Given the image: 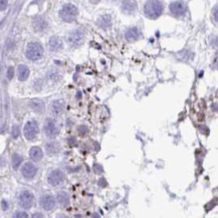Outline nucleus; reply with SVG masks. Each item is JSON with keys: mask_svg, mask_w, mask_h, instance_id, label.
I'll use <instances>...</instances> for the list:
<instances>
[{"mask_svg": "<svg viewBox=\"0 0 218 218\" xmlns=\"http://www.w3.org/2000/svg\"><path fill=\"white\" fill-rule=\"evenodd\" d=\"M44 132L48 137H55L59 132V128L56 122L52 119H48L44 125Z\"/></svg>", "mask_w": 218, "mask_h": 218, "instance_id": "9", "label": "nucleus"}, {"mask_svg": "<svg viewBox=\"0 0 218 218\" xmlns=\"http://www.w3.org/2000/svg\"><path fill=\"white\" fill-rule=\"evenodd\" d=\"M44 55V48L40 44L33 42L28 44L25 51V56L31 61H37Z\"/></svg>", "mask_w": 218, "mask_h": 218, "instance_id": "3", "label": "nucleus"}, {"mask_svg": "<svg viewBox=\"0 0 218 218\" xmlns=\"http://www.w3.org/2000/svg\"><path fill=\"white\" fill-rule=\"evenodd\" d=\"M13 76H14V69L12 66H10L9 68L7 69V77L9 80H12L13 78Z\"/></svg>", "mask_w": 218, "mask_h": 218, "instance_id": "23", "label": "nucleus"}, {"mask_svg": "<svg viewBox=\"0 0 218 218\" xmlns=\"http://www.w3.org/2000/svg\"><path fill=\"white\" fill-rule=\"evenodd\" d=\"M43 155H44V154H43L41 148L38 147V146L32 147L29 150V157L33 161H35V162L42 159Z\"/></svg>", "mask_w": 218, "mask_h": 218, "instance_id": "18", "label": "nucleus"}, {"mask_svg": "<svg viewBox=\"0 0 218 218\" xmlns=\"http://www.w3.org/2000/svg\"><path fill=\"white\" fill-rule=\"evenodd\" d=\"M141 35V32L137 28L134 27V28H131L128 30H127L126 34H125V38L128 42H133L136 41L140 38Z\"/></svg>", "mask_w": 218, "mask_h": 218, "instance_id": "17", "label": "nucleus"}, {"mask_svg": "<svg viewBox=\"0 0 218 218\" xmlns=\"http://www.w3.org/2000/svg\"><path fill=\"white\" fill-rule=\"evenodd\" d=\"M49 47L52 51H60L63 48V42L59 37L52 36L49 39Z\"/></svg>", "mask_w": 218, "mask_h": 218, "instance_id": "14", "label": "nucleus"}, {"mask_svg": "<svg viewBox=\"0 0 218 218\" xmlns=\"http://www.w3.org/2000/svg\"><path fill=\"white\" fill-rule=\"evenodd\" d=\"M212 17H213L214 21H215L216 23H218V4L214 7L213 12H212Z\"/></svg>", "mask_w": 218, "mask_h": 218, "instance_id": "25", "label": "nucleus"}, {"mask_svg": "<svg viewBox=\"0 0 218 218\" xmlns=\"http://www.w3.org/2000/svg\"><path fill=\"white\" fill-rule=\"evenodd\" d=\"M29 107L31 108L34 112L42 114L44 111V101L38 98H34L29 101Z\"/></svg>", "mask_w": 218, "mask_h": 218, "instance_id": "13", "label": "nucleus"}, {"mask_svg": "<svg viewBox=\"0 0 218 218\" xmlns=\"http://www.w3.org/2000/svg\"><path fill=\"white\" fill-rule=\"evenodd\" d=\"M58 218H68V217H66V216H61V217H58Z\"/></svg>", "mask_w": 218, "mask_h": 218, "instance_id": "31", "label": "nucleus"}, {"mask_svg": "<svg viewBox=\"0 0 218 218\" xmlns=\"http://www.w3.org/2000/svg\"><path fill=\"white\" fill-rule=\"evenodd\" d=\"M78 132H79L81 134H85L87 128H86L84 126H82V127H79V128L78 129Z\"/></svg>", "mask_w": 218, "mask_h": 218, "instance_id": "29", "label": "nucleus"}, {"mask_svg": "<svg viewBox=\"0 0 218 218\" xmlns=\"http://www.w3.org/2000/svg\"><path fill=\"white\" fill-rule=\"evenodd\" d=\"M98 24L101 27L106 29L111 26V17L109 15H104L101 16L98 19Z\"/></svg>", "mask_w": 218, "mask_h": 218, "instance_id": "20", "label": "nucleus"}, {"mask_svg": "<svg viewBox=\"0 0 218 218\" xmlns=\"http://www.w3.org/2000/svg\"><path fill=\"white\" fill-rule=\"evenodd\" d=\"M100 1H101V0H90V2H92V3H93V4H97V3H98Z\"/></svg>", "mask_w": 218, "mask_h": 218, "instance_id": "30", "label": "nucleus"}, {"mask_svg": "<svg viewBox=\"0 0 218 218\" xmlns=\"http://www.w3.org/2000/svg\"><path fill=\"white\" fill-rule=\"evenodd\" d=\"M20 135V130L18 126L15 125V126L12 127V136L14 138H17V136Z\"/></svg>", "mask_w": 218, "mask_h": 218, "instance_id": "24", "label": "nucleus"}, {"mask_svg": "<svg viewBox=\"0 0 218 218\" xmlns=\"http://www.w3.org/2000/svg\"><path fill=\"white\" fill-rule=\"evenodd\" d=\"M163 7L158 0H148L144 6V13L150 19H155L162 14Z\"/></svg>", "mask_w": 218, "mask_h": 218, "instance_id": "1", "label": "nucleus"}, {"mask_svg": "<svg viewBox=\"0 0 218 218\" xmlns=\"http://www.w3.org/2000/svg\"><path fill=\"white\" fill-rule=\"evenodd\" d=\"M170 12L175 17H182L187 11L186 3L182 0L172 2L169 5Z\"/></svg>", "mask_w": 218, "mask_h": 218, "instance_id": "4", "label": "nucleus"}, {"mask_svg": "<svg viewBox=\"0 0 218 218\" xmlns=\"http://www.w3.org/2000/svg\"><path fill=\"white\" fill-rule=\"evenodd\" d=\"M18 72V79L20 81H25L29 75V70L25 65H20L17 68Z\"/></svg>", "mask_w": 218, "mask_h": 218, "instance_id": "19", "label": "nucleus"}, {"mask_svg": "<svg viewBox=\"0 0 218 218\" xmlns=\"http://www.w3.org/2000/svg\"><path fill=\"white\" fill-rule=\"evenodd\" d=\"M40 205L44 210H52L56 205V201L51 195H44L40 199Z\"/></svg>", "mask_w": 218, "mask_h": 218, "instance_id": "12", "label": "nucleus"}, {"mask_svg": "<svg viewBox=\"0 0 218 218\" xmlns=\"http://www.w3.org/2000/svg\"><path fill=\"white\" fill-rule=\"evenodd\" d=\"M212 45H213L214 48H216L218 49V37H216V38L213 39V41H212Z\"/></svg>", "mask_w": 218, "mask_h": 218, "instance_id": "28", "label": "nucleus"}, {"mask_svg": "<svg viewBox=\"0 0 218 218\" xmlns=\"http://www.w3.org/2000/svg\"><path fill=\"white\" fill-rule=\"evenodd\" d=\"M64 179H65V176H64L63 172L61 170L56 169L50 173L48 181L49 184L52 185V186H56L61 185L64 182Z\"/></svg>", "mask_w": 218, "mask_h": 218, "instance_id": "8", "label": "nucleus"}, {"mask_svg": "<svg viewBox=\"0 0 218 218\" xmlns=\"http://www.w3.org/2000/svg\"><path fill=\"white\" fill-rule=\"evenodd\" d=\"M122 11L126 14H133L137 10L136 0H124L121 4Z\"/></svg>", "mask_w": 218, "mask_h": 218, "instance_id": "10", "label": "nucleus"}, {"mask_svg": "<svg viewBox=\"0 0 218 218\" xmlns=\"http://www.w3.org/2000/svg\"><path fill=\"white\" fill-rule=\"evenodd\" d=\"M12 218H28V215L25 212H16L13 214Z\"/></svg>", "mask_w": 218, "mask_h": 218, "instance_id": "22", "label": "nucleus"}, {"mask_svg": "<svg viewBox=\"0 0 218 218\" xmlns=\"http://www.w3.org/2000/svg\"><path fill=\"white\" fill-rule=\"evenodd\" d=\"M83 41H84V33L80 29L74 30L69 34L68 42L71 46H80L83 43Z\"/></svg>", "mask_w": 218, "mask_h": 218, "instance_id": "7", "label": "nucleus"}, {"mask_svg": "<svg viewBox=\"0 0 218 218\" xmlns=\"http://www.w3.org/2000/svg\"><path fill=\"white\" fill-rule=\"evenodd\" d=\"M21 172L23 176L26 178H32L35 176L37 172V167L32 163H26L22 166Z\"/></svg>", "mask_w": 218, "mask_h": 218, "instance_id": "11", "label": "nucleus"}, {"mask_svg": "<svg viewBox=\"0 0 218 218\" xmlns=\"http://www.w3.org/2000/svg\"><path fill=\"white\" fill-rule=\"evenodd\" d=\"M38 132H39V128L35 121H29L25 125L24 135L27 140L29 141L34 140L38 135Z\"/></svg>", "mask_w": 218, "mask_h": 218, "instance_id": "5", "label": "nucleus"}, {"mask_svg": "<svg viewBox=\"0 0 218 218\" xmlns=\"http://www.w3.org/2000/svg\"><path fill=\"white\" fill-rule=\"evenodd\" d=\"M34 201V194L29 191H23L19 196V204L25 209L30 208Z\"/></svg>", "mask_w": 218, "mask_h": 218, "instance_id": "6", "label": "nucleus"}, {"mask_svg": "<svg viewBox=\"0 0 218 218\" xmlns=\"http://www.w3.org/2000/svg\"><path fill=\"white\" fill-rule=\"evenodd\" d=\"M56 200L61 207H67L70 204V195L66 191H60L56 194Z\"/></svg>", "mask_w": 218, "mask_h": 218, "instance_id": "16", "label": "nucleus"}, {"mask_svg": "<svg viewBox=\"0 0 218 218\" xmlns=\"http://www.w3.org/2000/svg\"><path fill=\"white\" fill-rule=\"evenodd\" d=\"M66 106V102L64 100H56L52 104V112L56 115L61 114Z\"/></svg>", "mask_w": 218, "mask_h": 218, "instance_id": "15", "label": "nucleus"}, {"mask_svg": "<svg viewBox=\"0 0 218 218\" xmlns=\"http://www.w3.org/2000/svg\"><path fill=\"white\" fill-rule=\"evenodd\" d=\"M59 15L64 21L71 23L76 20V17L78 15V11L75 5L68 3V4L64 5L59 12Z\"/></svg>", "mask_w": 218, "mask_h": 218, "instance_id": "2", "label": "nucleus"}, {"mask_svg": "<svg viewBox=\"0 0 218 218\" xmlns=\"http://www.w3.org/2000/svg\"><path fill=\"white\" fill-rule=\"evenodd\" d=\"M22 162V158L21 156H20L17 154H14L12 155V167H14L15 169H17L19 167V166L21 165Z\"/></svg>", "mask_w": 218, "mask_h": 218, "instance_id": "21", "label": "nucleus"}, {"mask_svg": "<svg viewBox=\"0 0 218 218\" xmlns=\"http://www.w3.org/2000/svg\"><path fill=\"white\" fill-rule=\"evenodd\" d=\"M7 0H0V11H3L7 7Z\"/></svg>", "mask_w": 218, "mask_h": 218, "instance_id": "26", "label": "nucleus"}, {"mask_svg": "<svg viewBox=\"0 0 218 218\" xmlns=\"http://www.w3.org/2000/svg\"><path fill=\"white\" fill-rule=\"evenodd\" d=\"M31 218H45V216L42 213H34L32 215Z\"/></svg>", "mask_w": 218, "mask_h": 218, "instance_id": "27", "label": "nucleus"}]
</instances>
